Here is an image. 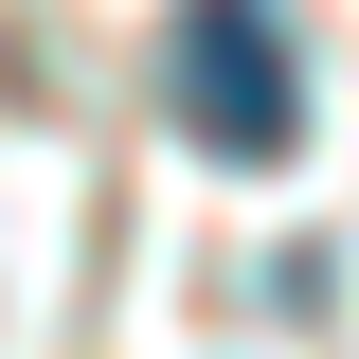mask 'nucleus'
<instances>
[{
	"instance_id": "nucleus-1",
	"label": "nucleus",
	"mask_w": 359,
	"mask_h": 359,
	"mask_svg": "<svg viewBox=\"0 0 359 359\" xmlns=\"http://www.w3.org/2000/svg\"><path fill=\"white\" fill-rule=\"evenodd\" d=\"M180 126L216 144V162H287V144H306V72H287V18H269V0H180Z\"/></svg>"
}]
</instances>
